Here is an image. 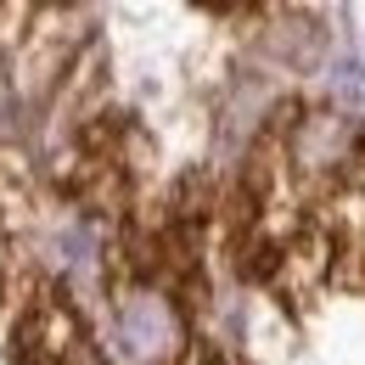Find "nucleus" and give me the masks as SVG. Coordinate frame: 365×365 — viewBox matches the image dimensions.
I'll list each match as a JSON object with an SVG mask.
<instances>
[{
	"label": "nucleus",
	"mask_w": 365,
	"mask_h": 365,
	"mask_svg": "<svg viewBox=\"0 0 365 365\" xmlns=\"http://www.w3.org/2000/svg\"><path fill=\"white\" fill-rule=\"evenodd\" d=\"M118 337H124V354L135 365H175L185 343L180 315L163 292H130L118 304Z\"/></svg>",
	"instance_id": "obj_1"
},
{
	"label": "nucleus",
	"mask_w": 365,
	"mask_h": 365,
	"mask_svg": "<svg viewBox=\"0 0 365 365\" xmlns=\"http://www.w3.org/2000/svg\"><path fill=\"white\" fill-rule=\"evenodd\" d=\"M343 118H315V124H304V135H298V163L304 169H326V163H343Z\"/></svg>",
	"instance_id": "obj_2"
}]
</instances>
